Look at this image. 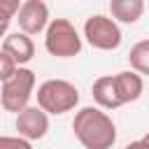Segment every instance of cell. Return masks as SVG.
<instances>
[{"instance_id": "cell-1", "label": "cell", "mask_w": 149, "mask_h": 149, "mask_svg": "<svg viewBox=\"0 0 149 149\" xmlns=\"http://www.w3.org/2000/svg\"><path fill=\"white\" fill-rule=\"evenodd\" d=\"M72 130L84 149H112L116 142V126L100 107H81L72 119Z\"/></svg>"}, {"instance_id": "cell-2", "label": "cell", "mask_w": 149, "mask_h": 149, "mask_svg": "<svg viewBox=\"0 0 149 149\" xmlns=\"http://www.w3.org/2000/svg\"><path fill=\"white\" fill-rule=\"evenodd\" d=\"M79 102V88L68 79H47L37 86V107L44 114H65Z\"/></svg>"}, {"instance_id": "cell-3", "label": "cell", "mask_w": 149, "mask_h": 149, "mask_svg": "<svg viewBox=\"0 0 149 149\" xmlns=\"http://www.w3.org/2000/svg\"><path fill=\"white\" fill-rule=\"evenodd\" d=\"M44 49L56 58H72L81 51V37L72 21L51 19L44 30Z\"/></svg>"}, {"instance_id": "cell-4", "label": "cell", "mask_w": 149, "mask_h": 149, "mask_svg": "<svg viewBox=\"0 0 149 149\" xmlns=\"http://www.w3.org/2000/svg\"><path fill=\"white\" fill-rule=\"evenodd\" d=\"M35 93V72L30 68H16V72L0 88V105L7 112H23Z\"/></svg>"}, {"instance_id": "cell-5", "label": "cell", "mask_w": 149, "mask_h": 149, "mask_svg": "<svg viewBox=\"0 0 149 149\" xmlns=\"http://www.w3.org/2000/svg\"><path fill=\"white\" fill-rule=\"evenodd\" d=\"M84 37L93 49L100 51H114L121 47V28L119 23L107 14H91L84 21Z\"/></svg>"}, {"instance_id": "cell-6", "label": "cell", "mask_w": 149, "mask_h": 149, "mask_svg": "<svg viewBox=\"0 0 149 149\" xmlns=\"http://www.w3.org/2000/svg\"><path fill=\"white\" fill-rule=\"evenodd\" d=\"M19 28L23 35H37V33H44L47 26H49V7L47 2L42 0H23L21 7H19Z\"/></svg>"}, {"instance_id": "cell-7", "label": "cell", "mask_w": 149, "mask_h": 149, "mask_svg": "<svg viewBox=\"0 0 149 149\" xmlns=\"http://www.w3.org/2000/svg\"><path fill=\"white\" fill-rule=\"evenodd\" d=\"M14 126H16L19 137H23V140H28V142L42 140V137L47 135V130H49V114H44L40 107H30V105H28L23 112L16 114Z\"/></svg>"}, {"instance_id": "cell-8", "label": "cell", "mask_w": 149, "mask_h": 149, "mask_svg": "<svg viewBox=\"0 0 149 149\" xmlns=\"http://www.w3.org/2000/svg\"><path fill=\"white\" fill-rule=\"evenodd\" d=\"M2 51H5L19 68H23V65L30 63L33 56H35V42H33V37L23 35L21 30H16V33H9V35L2 40Z\"/></svg>"}, {"instance_id": "cell-9", "label": "cell", "mask_w": 149, "mask_h": 149, "mask_svg": "<svg viewBox=\"0 0 149 149\" xmlns=\"http://www.w3.org/2000/svg\"><path fill=\"white\" fill-rule=\"evenodd\" d=\"M114 77V88H116V95H119V102L126 105V102H135L142 91H144V81L137 72L133 70H123V72H116L112 74Z\"/></svg>"}, {"instance_id": "cell-10", "label": "cell", "mask_w": 149, "mask_h": 149, "mask_svg": "<svg viewBox=\"0 0 149 149\" xmlns=\"http://www.w3.org/2000/svg\"><path fill=\"white\" fill-rule=\"evenodd\" d=\"M91 95L93 100L98 102L100 109H116L121 107L119 102V95H116V88H114V77L112 74H102L93 81L91 86Z\"/></svg>"}, {"instance_id": "cell-11", "label": "cell", "mask_w": 149, "mask_h": 149, "mask_svg": "<svg viewBox=\"0 0 149 149\" xmlns=\"http://www.w3.org/2000/svg\"><path fill=\"white\" fill-rule=\"evenodd\" d=\"M109 14L114 21L135 23L144 14V2L142 0H109Z\"/></svg>"}, {"instance_id": "cell-12", "label": "cell", "mask_w": 149, "mask_h": 149, "mask_svg": "<svg viewBox=\"0 0 149 149\" xmlns=\"http://www.w3.org/2000/svg\"><path fill=\"white\" fill-rule=\"evenodd\" d=\"M128 63H130L133 72H137L140 77L142 74H149V40H140V42H135L130 47Z\"/></svg>"}, {"instance_id": "cell-13", "label": "cell", "mask_w": 149, "mask_h": 149, "mask_svg": "<svg viewBox=\"0 0 149 149\" xmlns=\"http://www.w3.org/2000/svg\"><path fill=\"white\" fill-rule=\"evenodd\" d=\"M0 149H33V142L19 135H0Z\"/></svg>"}, {"instance_id": "cell-14", "label": "cell", "mask_w": 149, "mask_h": 149, "mask_svg": "<svg viewBox=\"0 0 149 149\" xmlns=\"http://www.w3.org/2000/svg\"><path fill=\"white\" fill-rule=\"evenodd\" d=\"M19 7H21L19 0H0V21L12 23V19L19 14Z\"/></svg>"}, {"instance_id": "cell-15", "label": "cell", "mask_w": 149, "mask_h": 149, "mask_svg": "<svg viewBox=\"0 0 149 149\" xmlns=\"http://www.w3.org/2000/svg\"><path fill=\"white\" fill-rule=\"evenodd\" d=\"M16 68H19V65H16V63H14V61H12V58L0 49V81H2V84H5L14 72H16Z\"/></svg>"}, {"instance_id": "cell-16", "label": "cell", "mask_w": 149, "mask_h": 149, "mask_svg": "<svg viewBox=\"0 0 149 149\" xmlns=\"http://www.w3.org/2000/svg\"><path fill=\"white\" fill-rule=\"evenodd\" d=\"M123 149H147V144H144L142 140H135V142H130V144H126Z\"/></svg>"}, {"instance_id": "cell-17", "label": "cell", "mask_w": 149, "mask_h": 149, "mask_svg": "<svg viewBox=\"0 0 149 149\" xmlns=\"http://www.w3.org/2000/svg\"><path fill=\"white\" fill-rule=\"evenodd\" d=\"M7 28H9V23L0 21V40H5V37H7Z\"/></svg>"}, {"instance_id": "cell-18", "label": "cell", "mask_w": 149, "mask_h": 149, "mask_svg": "<svg viewBox=\"0 0 149 149\" xmlns=\"http://www.w3.org/2000/svg\"><path fill=\"white\" fill-rule=\"evenodd\" d=\"M140 140H142V142H144V144H147V149H149V133H147V135H144V137H140Z\"/></svg>"}]
</instances>
